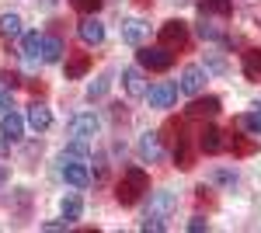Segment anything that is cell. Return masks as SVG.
<instances>
[{"label":"cell","mask_w":261,"mask_h":233,"mask_svg":"<svg viewBox=\"0 0 261 233\" xmlns=\"http://www.w3.org/2000/svg\"><path fill=\"white\" fill-rule=\"evenodd\" d=\"M237 125H241V129H251L254 136H261V108H258V112H247V115H241V118H237Z\"/></svg>","instance_id":"d4e9b609"},{"label":"cell","mask_w":261,"mask_h":233,"mask_svg":"<svg viewBox=\"0 0 261 233\" xmlns=\"http://www.w3.org/2000/svg\"><path fill=\"white\" fill-rule=\"evenodd\" d=\"M21 56L32 59V63H39V59H42V35H39V32H28V35L21 39Z\"/></svg>","instance_id":"d6986e66"},{"label":"cell","mask_w":261,"mask_h":233,"mask_svg":"<svg viewBox=\"0 0 261 233\" xmlns=\"http://www.w3.org/2000/svg\"><path fill=\"white\" fill-rule=\"evenodd\" d=\"M87 164H91V160L63 157V177H66V185H73V188H87V185H91V171H87Z\"/></svg>","instance_id":"277c9868"},{"label":"cell","mask_w":261,"mask_h":233,"mask_svg":"<svg viewBox=\"0 0 261 233\" xmlns=\"http://www.w3.org/2000/svg\"><path fill=\"white\" fill-rule=\"evenodd\" d=\"M178 209V192H153L150 195V213L153 216H171Z\"/></svg>","instance_id":"7c38bea8"},{"label":"cell","mask_w":261,"mask_h":233,"mask_svg":"<svg viewBox=\"0 0 261 233\" xmlns=\"http://www.w3.org/2000/svg\"><path fill=\"white\" fill-rule=\"evenodd\" d=\"M101 133V122L94 115H73L70 118V136L73 139H94Z\"/></svg>","instance_id":"52a82bcc"},{"label":"cell","mask_w":261,"mask_h":233,"mask_svg":"<svg viewBox=\"0 0 261 233\" xmlns=\"http://www.w3.org/2000/svg\"><path fill=\"white\" fill-rule=\"evenodd\" d=\"M140 230H146V233H164V216L146 213V219L140 223Z\"/></svg>","instance_id":"83f0119b"},{"label":"cell","mask_w":261,"mask_h":233,"mask_svg":"<svg viewBox=\"0 0 261 233\" xmlns=\"http://www.w3.org/2000/svg\"><path fill=\"white\" fill-rule=\"evenodd\" d=\"M140 157L146 164H157L164 157V146H161V136H157V133H143L140 136Z\"/></svg>","instance_id":"4fadbf2b"},{"label":"cell","mask_w":261,"mask_h":233,"mask_svg":"<svg viewBox=\"0 0 261 233\" xmlns=\"http://www.w3.org/2000/svg\"><path fill=\"white\" fill-rule=\"evenodd\" d=\"M77 32H81V39L87 42V45H101V42H105V24H101L94 14H87V18L81 21V28H77Z\"/></svg>","instance_id":"5bb4252c"},{"label":"cell","mask_w":261,"mask_h":233,"mask_svg":"<svg viewBox=\"0 0 261 233\" xmlns=\"http://www.w3.org/2000/svg\"><path fill=\"white\" fill-rule=\"evenodd\" d=\"M216 185H237V171H213Z\"/></svg>","instance_id":"f546056e"},{"label":"cell","mask_w":261,"mask_h":233,"mask_svg":"<svg viewBox=\"0 0 261 233\" xmlns=\"http://www.w3.org/2000/svg\"><path fill=\"white\" fill-rule=\"evenodd\" d=\"M66 226H70V219L63 216V219H53V223H45L42 230H66Z\"/></svg>","instance_id":"836d02e7"},{"label":"cell","mask_w":261,"mask_h":233,"mask_svg":"<svg viewBox=\"0 0 261 233\" xmlns=\"http://www.w3.org/2000/svg\"><path fill=\"white\" fill-rule=\"evenodd\" d=\"M70 4H73V11H81V14H98L105 0H70Z\"/></svg>","instance_id":"f1b7e54d"},{"label":"cell","mask_w":261,"mask_h":233,"mask_svg":"<svg viewBox=\"0 0 261 233\" xmlns=\"http://www.w3.org/2000/svg\"><path fill=\"white\" fill-rule=\"evenodd\" d=\"M108 84H112V77H108V73H101V77L94 80L91 87H87V97H91V101H94V97H105V91H108Z\"/></svg>","instance_id":"4316f807"},{"label":"cell","mask_w":261,"mask_h":233,"mask_svg":"<svg viewBox=\"0 0 261 233\" xmlns=\"http://www.w3.org/2000/svg\"><path fill=\"white\" fill-rule=\"evenodd\" d=\"M150 192V177L143 167H125L119 177V185H115V198H119L122 205H136L143 195Z\"/></svg>","instance_id":"6da1fadb"},{"label":"cell","mask_w":261,"mask_h":233,"mask_svg":"<svg viewBox=\"0 0 261 233\" xmlns=\"http://www.w3.org/2000/svg\"><path fill=\"white\" fill-rule=\"evenodd\" d=\"M220 108H223V105H220V97H216V94H205V97L195 94V97H192V105H188V115H192V118H213V115H220Z\"/></svg>","instance_id":"8992f818"},{"label":"cell","mask_w":261,"mask_h":233,"mask_svg":"<svg viewBox=\"0 0 261 233\" xmlns=\"http://www.w3.org/2000/svg\"><path fill=\"white\" fill-rule=\"evenodd\" d=\"M244 77L261 80V49H247L244 53Z\"/></svg>","instance_id":"44dd1931"},{"label":"cell","mask_w":261,"mask_h":233,"mask_svg":"<svg viewBox=\"0 0 261 233\" xmlns=\"http://www.w3.org/2000/svg\"><path fill=\"white\" fill-rule=\"evenodd\" d=\"M174 164H178L181 171H188V167L195 164V160H192V146H188V139H185V136L174 139Z\"/></svg>","instance_id":"7402d4cb"},{"label":"cell","mask_w":261,"mask_h":233,"mask_svg":"<svg viewBox=\"0 0 261 233\" xmlns=\"http://www.w3.org/2000/svg\"><path fill=\"white\" fill-rule=\"evenodd\" d=\"M4 181H7V167L0 164V185H4Z\"/></svg>","instance_id":"8d00e7d4"},{"label":"cell","mask_w":261,"mask_h":233,"mask_svg":"<svg viewBox=\"0 0 261 233\" xmlns=\"http://www.w3.org/2000/svg\"><path fill=\"white\" fill-rule=\"evenodd\" d=\"M146 35H150V24H146L143 18L122 21V42H129V45H143V42H146Z\"/></svg>","instance_id":"30bf717a"},{"label":"cell","mask_w":261,"mask_h":233,"mask_svg":"<svg viewBox=\"0 0 261 233\" xmlns=\"http://www.w3.org/2000/svg\"><path fill=\"white\" fill-rule=\"evenodd\" d=\"M4 112H11V94L0 87V115H4Z\"/></svg>","instance_id":"e575fe53"},{"label":"cell","mask_w":261,"mask_h":233,"mask_svg":"<svg viewBox=\"0 0 261 233\" xmlns=\"http://www.w3.org/2000/svg\"><path fill=\"white\" fill-rule=\"evenodd\" d=\"M136 59H140L143 70L164 73V70H171V63H174V53H171V49H164V45H140Z\"/></svg>","instance_id":"7a4b0ae2"},{"label":"cell","mask_w":261,"mask_h":233,"mask_svg":"<svg viewBox=\"0 0 261 233\" xmlns=\"http://www.w3.org/2000/svg\"><path fill=\"white\" fill-rule=\"evenodd\" d=\"M28 125H32L35 133H45V129L53 125V112H49L45 105H39V101H35V105L28 108Z\"/></svg>","instance_id":"2e32d148"},{"label":"cell","mask_w":261,"mask_h":233,"mask_svg":"<svg viewBox=\"0 0 261 233\" xmlns=\"http://www.w3.org/2000/svg\"><path fill=\"white\" fill-rule=\"evenodd\" d=\"M161 45L171 49V53H174V49H185V45H188V24H185V21H167L161 28Z\"/></svg>","instance_id":"5b68a950"},{"label":"cell","mask_w":261,"mask_h":233,"mask_svg":"<svg viewBox=\"0 0 261 233\" xmlns=\"http://www.w3.org/2000/svg\"><path fill=\"white\" fill-rule=\"evenodd\" d=\"M60 209H63V216L73 223V219H81V213H84V202H81V195H66L60 202Z\"/></svg>","instance_id":"603a6c76"},{"label":"cell","mask_w":261,"mask_h":233,"mask_svg":"<svg viewBox=\"0 0 261 233\" xmlns=\"http://www.w3.org/2000/svg\"><path fill=\"white\" fill-rule=\"evenodd\" d=\"M209 66H213V70H216V73H226V63H223V59H216V56L209 59Z\"/></svg>","instance_id":"d590c367"},{"label":"cell","mask_w":261,"mask_h":233,"mask_svg":"<svg viewBox=\"0 0 261 233\" xmlns=\"http://www.w3.org/2000/svg\"><path fill=\"white\" fill-rule=\"evenodd\" d=\"M0 133L11 139V143H14V139H21V133H24V122H21V115H14V112H4V115H0Z\"/></svg>","instance_id":"e0dca14e"},{"label":"cell","mask_w":261,"mask_h":233,"mask_svg":"<svg viewBox=\"0 0 261 233\" xmlns=\"http://www.w3.org/2000/svg\"><path fill=\"white\" fill-rule=\"evenodd\" d=\"M202 18H230L233 14V0H199Z\"/></svg>","instance_id":"9a60e30c"},{"label":"cell","mask_w":261,"mask_h":233,"mask_svg":"<svg viewBox=\"0 0 261 233\" xmlns=\"http://www.w3.org/2000/svg\"><path fill=\"white\" fill-rule=\"evenodd\" d=\"M0 35H4V39H18L21 35V18L18 14H0Z\"/></svg>","instance_id":"cb8c5ba5"},{"label":"cell","mask_w":261,"mask_h":233,"mask_svg":"<svg viewBox=\"0 0 261 233\" xmlns=\"http://www.w3.org/2000/svg\"><path fill=\"white\" fill-rule=\"evenodd\" d=\"M199 35H202L205 42H216V39H223V32H220V28H216V24H213L209 18H202V21H199Z\"/></svg>","instance_id":"484cf974"},{"label":"cell","mask_w":261,"mask_h":233,"mask_svg":"<svg viewBox=\"0 0 261 233\" xmlns=\"http://www.w3.org/2000/svg\"><path fill=\"white\" fill-rule=\"evenodd\" d=\"M63 59V42L56 35H42V63H60Z\"/></svg>","instance_id":"ffe728a7"},{"label":"cell","mask_w":261,"mask_h":233,"mask_svg":"<svg viewBox=\"0 0 261 233\" xmlns=\"http://www.w3.org/2000/svg\"><path fill=\"white\" fill-rule=\"evenodd\" d=\"M188 230H192V233H202V230H209V223H205L202 216H195V219L188 223Z\"/></svg>","instance_id":"d6a6232c"},{"label":"cell","mask_w":261,"mask_h":233,"mask_svg":"<svg viewBox=\"0 0 261 233\" xmlns=\"http://www.w3.org/2000/svg\"><path fill=\"white\" fill-rule=\"evenodd\" d=\"M230 146H233V153H254V143H247V139H233V143H230Z\"/></svg>","instance_id":"4dcf8cb0"},{"label":"cell","mask_w":261,"mask_h":233,"mask_svg":"<svg viewBox=\"0 0 261 233\" xmlns=\"http://www.w3.org/2000/svg\"><path fill=\"white\" fill-rule=\"evenodd\" d=\"M0 80H4L7 87H21V77H18V73H11V70H4V73H0Z\"/></svg>","instance_id":"1f68e13d"},{"label":"cell","mask_w":261,"mask_h":233,"mask_svg":"<svg viewBox=\"0 0 261 233\" xmlns=\"http://www.w3.org/2000/svg\"><path fill=\"white\" fill-rule=\"evenodd\" d=\"M87 70H91V56L87 53H77V56L66 59V80H81Z\"/></svg>","instance_id":"ac0fdd59"},{"label":"cell","mask_w":261,"mask_h":233,"mask_svg":"<svg viewBox=\"0 0 261 233\" xmlns=\"http://www.w3.org/2000/svg\"><path fill=\"white\" fill-rule=\"evenodd\" d=\"M199 150L202 153H223L226 150V139H223V133L216 125H205L199 133Z\"/></svg>","instance_id":"8fae6325"},{"label":"cell","mask_w":261,"mask_h":233,"mask_svg":"<svg viewBox=\"0 0 261 233\" xmlns=\"http://www.w3.org/2000/svg\"><path fill=\"white\" fill-rule=\"evenodd\" d=\"M122 87H125V94L129 97H146V80H143V66H129V70H122Z\"/></svg>","instance_id":"ba28073f"},{"label":"cell","mask_w":261,"mask_h":233,"mask_svg":"<svg viewBox=\"0 0 261 233\" xmlns=\"http://www.w3.org/2000/svg\"><path fill=\"white\" fill-rule=\"evenodd\" d=\"M205 80H209V73H205V66H199V63H188L185 70H181V80H178V91L188 97H195L205 91Z\"/></svg>","instance_id":"3957f363"},{"label":"cell","mask_w":261,"mask_h":233,"mask_svg":"<svg viewBox=\"0 0 261 233\" xmlns=\"http://www.w3.org/2000/svg\"><path fill=\"white\" fill-rule=\"evenodd\" d=\"M146 97H150V108H171L178 101V84H157L146 91Z\"/></svg>","instance_id":"9c48e42d"}]
</instances>
